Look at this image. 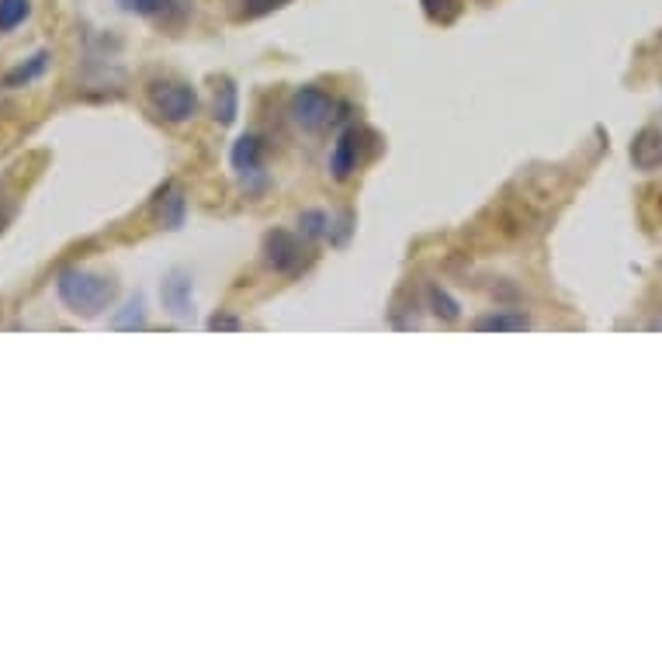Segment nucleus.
<instances>
[{"mask_svg": "<svg viewBox=\"0 0 662 662\" xmlns=\"http://www.w3.org/2000/svg\"><path fill=\"white\" fill-rule=\"evenodd\" d=\"M126 11H135L143 17H153V22L177 28L191 17V0H122Z\"/></svg>", "mask_w": 662, "mask_h": 662, "instance_id": "39448f33", "label": "nucleus"}, {"mask_svg": "<svg viewBox=\"0 0 662 662\" xmlns=\"http://www.w3.org/2000/svg\"><path fill=\"white\" fill-rule=\"evenodd\" d=\"M303 226H306V236H319L327 229V215H319V212H306L303 215Z\"/></svg>", "mask_w": 662, "mask_h": 662, "instance_id": "6ab92c4d", "label": "nucleus"}, {"mask_svg": "<svg viewBox=\"0 0 662 662\" xmlns=\"http://www.w3.org/2000/svg\"><path fill=\"white\" fill-rule=\"evenodd\" d=\"M365 139H368V132H360V129H347L344 135H340V143H336V150L330 156V170H333L336 180H344V177H351L357 170Z\"/></svg>", "mask_w": 662, "mask_h": 662, "instance_id": "423d86ee", "label": "nucleus"}, {"mask_svg": "<svg viewBox=\"0 0 662 662\" xmlns=\"http://www.w3.org/2000/svg\"><path fill=\"white\" fill-rule=\"evenodd\" d=\"M475 327H478V330H528V319H524V316H504V312H496V316L478 319Z\"/></svg>", "mask_w": 662, "mask_h": 662, "instance_id": "2eb2a0df", "label": "nucleus"}, {"mask_svg": "<svg viewBox=\"0 0 662 662\" xmlns=\"http://www.w3.org/2000/svg\"><path fill=\"white\" fill-rule=\"evenodd\" d=\"M209 327L212 330H239V323H236V319H229V316H215Z\"/></svg>", "mask_w": 662, "mask_h": 662, "instance_id": "aec40b11", "label": "nucleus"}, {"mask_svg": "<svg viewBox=\"0 0 662 662\" xmlns=\"http://www.w3.org/2000/svg\"><path fill=\"white\" fill-rule=\"evenodd\" d=\"M185 212H188V198L177 185H167L156 198V218L164 223L167 229H180L185 226Z\"/></svg>", "mask_w": 662, "mask_h": 662, "instance_id": "0eeeda50", "label": "nucleus"}, {"mask_svg": "<svg viewBox=\"0 0 662 662\" xmlns=\"http://www.w3.org/2000/svg\"><path fill=\"white\" fill-rule=\"evenodd\" d=\"M430 306H434V312L437 316H445V319H458V303L448 295V292H440L437 285H430Z\"/></svg>", "mask_w": 662, "mask_h": 662, "instance_id": "dca6fc26", "label": "nucleus"}, {"mask_svg": "<svg viewBox=\"0 0 662 662\" xmlns=\"http://www.w3.org/2000/svg\"><path fill=\"white\" fill-rule=\"evenodd\" d=\"M333 115V97L323 91V87H298L295 97H292V118L303 129L316 132L330 122Z\"/></svg>", "mask_w": 662, "mask_h": 662, "instance_id": "7ed1b4c3", "label": "nucleus"}, {"mask_svg": "<svg viewBox=\"0 0 662 662\" xmlns=\"http://www.w3.org/2000/svg\"><path fill=\"white\" fill-rule=\"evenodd\" d=\"M0 229H4V218H0Z\"/></svg>", "mask_w": 662, "mask_h": 662, "instance_id": "412c9836", "label": "nucleus"}, {"mask_svg": "<svg viewBox=\"0 0 662 662\" xmlns=\"http://www.w3.org/2000/svg\"><path fill=\"white\" fill-rule=\"evenodd\" d=\"M188 292H191V281H185V274H180V271H174L164 281V303L170 306V312H177V316H188L191 312Z\"/></svg>", "mask_w": 662, "mask_h": 662, "instance_id": "1a4fd4ad", "label": "nucleus"}, {"mask_svg": "<svg viewBox=\"0 0 662 662\" xmlns=\"http://www.w3.org/2000/svg\"><path fill=\"white\" fill-rule=\"evenodd\" d=\"M264 250H268V264L274 268V271H281V274H295L298 268L306 264V247H303V239H295L292 233H285V229H274L271 236H268V244H264Z\"/></svg>", "mask_w": 662, "mask_h": 662, "instance_id": "20e7f679", "label": "nucleus"}, {"mask_svg": "<svg viewBox=\"0 0 662 662\" xmlns=\"http://www.w3.org/2000/svg\"><path fill=\"white\" fill-rule=\"evenodd\" d=\"M631 156H635V164L646 167V170L659 167V164H662V132H659V129H646V132H641V135L635 139V146H631Z\"/></svg>", "mask_w": 662, "mask_h": 662, "instance_id": "6e6552de", "label": "nucleus"}, {"mask_svg": "<svg viewBox=\"0 0 662 662\" xmlns=\"http://www.w3.org/2000/svg\"><path fill=\"white\" fill-rule=\"evenodd\" d=\"M233 167L239 174H253L260 170V139L257 135H244L239 143L233 146Z\"/></svg>", "mask_w": 662, "mask_h": 662, "instance_id": "9d476101", "label": "nucleus"}, {"mask_svg": "<svg viewBox=\"0 0 662 662\" xmlns=\"http://www.w3.org/2000/svg\"><path fill=\"white\" fill-rule=\"evenodd\" d=\"M46 59H49V52H38V56H32V63L25 67H17L14 73H8V80H4V84L8 87H17V84H32V80L38 76V73H43L46 70Z\"/></svg>", "mask_w": 662, "mask_h": 662, "instance_id": "ddd939ff", "label": "nucleus"}, {"mask_svg": "<svg viewBox=\"0 0 662 662\" xmlns=\"http://www.w3.org/2000/svg\"><path fill=\"white\" fill-rule=\"evenodd\" d=\"M424 11L430 22L437 25H451L454 17L461 14V0H424Z\"/></svg>", "mask_w": 662, "mask_h": 662, "instance_id": "f8f14e48", "label": "nucleus"}, {"mask_svg": "<svg viewBox=\"0 0 662 662\" xmlns=\"http://www.w3.org/2000/svg\"><path fill=\"white\" fill-rule=\"evenodd\" d=\"M32 14V0H0V32H11Z\"/></svg>", "mask_w": 662, "mask_h": 662, "instance_id": "9b49d317", "label": "nucleus"}, {"mask_svg": "<svg viewBox=\"0 0 662 662\" xmlns=\"http://www.w3.org/2000/svg\"><path fill=\"white\" fill-rule=\"evenodd\" d=\"M215 118H218L223 126H229L233 118H236V87H233V84L218 87V94H215Z\"/></svg>", "mask_w": 662, "mask_h": 662, "instance_id": "4468645a", "label": "nucleus"}, {"mask_svg": "<svg viewBox=\"0 0 662 662\" xmlns=\"http://www.w3.org/2000/svg\"><path fill=\"white\" fill-rule=\"evenodd\" d=\"M56 292L70 306V312H76V316H102L115 303L118 285H115L108 274L67 268L63 274L56 277Z\"/></svg>", "mask_w": 662, "mask_h": 662, "instance_id": "f257e3e1", "label": "nucleus"}, {"mask_svg": "<svg viewBox=\"0 0 662 662\" xmlns=\"http://www.w3.org/2000/svg\"><path fill=\"white\" fill-rule=\"evenodd\" d=\"M129 312H122V316H115V327H143V303H139V298H135V303H129L126 306Z\"/></svg>", "mask_w": 662, "mask_h": 662, "instance_id": "f3484780", "label": "nucleus"}, {"mask_svg": "<svg viewBox=\"0 0 662 662\" xmlns=\"http://www.w3.org/2000/svg\"><path fill=\"white\" fill-rule=\"evenodd\" d=\"M150 105L159 118H167V122H185V118L198 111V94L188 84H177V80H153Z\"/></svg>", "mask_w": 662, "mask_h": 662, "instance_id": "f03ea898", "label": "nucleus"}, {"mask_svg": "<svg viewBox=\"0 0 662 662\" xmlns=\"http://www.w3.org/2000/svg\"><path fill=\"white\" fill-rule=\"evenodd\" d=\"M244 14L247 17H260V14H268V11H277V8H285L288 0H244Z\"/></svg>", "mask_w": 662, "mask_h": 662, "instance_id": "a211bd4d", "label": "nucleus"}]
</instances>
